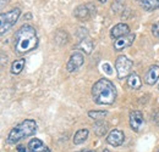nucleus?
<instances>
[{
  "label": "nucleus",
  "mask_w": 159,
  "mask_h": 152,
  "mask_svg": "<svg viewBox=\"0 0 159 152\" xmlns=\"http://www.w3.org/2000/svg\"><path fill=\"white\" fill-rule=\"evenodd\" d=\"M36 132H37L36 120L34 119H25L10 130V133L6 137V142L10 145L17 144L22 139L34 135Z\"/></svg>",
  "instance_id": "nucleus-3"
},
{
  "label": "nucleus",
  "mask_w": 159,
  "mask_h": 152,
  "mask_svg": "<svg viewBox=\"0 0 159 152\" xmlns=\"http://www.w3.org/2000/svg\"><path fill=\"white\" fill-rule=\"evenodd\" d=\"M5 4H7V0H1V9L5 7Z\"/></svg>",
  "instance_id": "nucleus-27"
},
{
  "label": "nucleus",
  "mask_w": 159,
  "mask_h": 152,
  "mask_svg": "<svg viewBox=\"0 0 159 152\" xmlns=\"http://www.w3.org/2000/svg\"><path fill=\"white\" fill-rule=\"evenodd\" d=\"M116 96V88L109 79L102 78L92 87V97L97 105H113Z\"/></svg>",
  "instance_id": "nucleus-2"
},
{
  "label": "nucleus",
  "mask_w": 159,
  "mask_h": 152,
  "mask_svg": "<svg viewBox=\"0 0 159 152\" xmlns=\"http://www.w3.org/2000/svg\"><path fill=\"white\" fill-rule=\"evenodd\" d=\"M143 124V113L141 111H132L130 113V127L134 132L139 133Z\"/></svg>",
  "instance_id": "nucleus-10"
},
{
  "label": "nucleus",
  "mask_w": 159,
  "mask_h": 152,
  "mask_svg": "<svg viewBox=\"0 0 159 152\" xmlns=\"http://www.w3.org/2000/svg\"><path fill=\"white\" fill-rule=\"evenodd\" d=\"M74 15L80 21H87V19H91L93 15H96V6L92 2H88V4H84V5H80L75 9Z\"/></svg>",
  "instance_id": "nucleus-6"
},
{
  "label": "nucleus",
  "mask_w": 159,
  "mask_h": 152,
  "mask_svg": "<svg viewBox=\"0 0 159 152\" xmlns=\"http://www.w3.org/2000/svg\"><path fill=\"white\" fill-rule=\"evenodd\" d=\"M79 152H96L94 150H86V151H79Z\"/></svg>",
  "instance_id": "nucleus-28"
},
{
  "label": "nucleus",
  "mask_w": 159,
  "mask_h": 152,
  "mask_svg": "<svg viewBox=\"0 0 159 152\" xmlns=\"http://www.w3.org/2000/svg\"><path fill=\"white\" fill-rule=\"evenodd\" d=\"M132 67H134V62L130 58H127L124 55L119 56L115 61V70H116V73H118V78L119 79L127 78L132 73L131 72Z\"/></svg>",
  "instance_id": "nucleus-5"
},
{
  "label": "nucleus",
  "mask_w": 159,
  "mask_h": 152,
  "mask_svg": "<svg viewBox=\"0 0 159 152\" xmlns=\"http://www.w3.org/2000/svg\"><path fill=\"white\" fill-rule=\"evenodd\" d=\"M99 2H102V4H104V2H107V0H98Z\"/></svg>",
  "instance_id": "nucleus-29"
},
{
  "label": "nucleus",
  "mask_w": 159,
  "mask_h": 152,
  "mask_svg": "<svg viewBox=\"0 0 159 152\" xmlns=\"http://www.w3.org/2000/svg\"><path fill=\"white\" fill-rule=\"evenodd\" d=\"M139 6L146 11H154L159 9V0H137Z\"/></svg>",
  "instance_id": "nucleus-16"
},
{
  "label": "nucleus",
  "mask_w": 159,
  "mask_h": 152,
  "mask_svg": "<svg viewBox=\"0 0 159 152\" xmlns=\"http://www.w3.org/2000/svg\"><path fill=\"white\" fill-rule=\"evenodd\" d=\"M38 46V37L34 27L23 24L15 34V53L19 55L27 54Z\"/></svg>",
  "instance_id": "nucleus-1"
},
{
  "label": "nucleus",
  "mask_w": 159,
  "mask_h": 152,
  "mask_svg": "<svg viewBox=\"0 0 159 152\" xmlns=\"http://www.w3.org/2000/svg\"><path fill=\"white\" fill-rule=\"evenodd\" d=\"M28 151L30 152H50L49 147L44 145V142L39 139H32L28 142Z\"/></svg>",
  "instance_id": "nucleus-13"
},
{
  "label": "nucleus",
  "mask_w": 159,
  "mask_h": 152,
  "mask_svg": "<svg viewBox=\"0 0 159 152\" xmlns=\"http://www.w3.org/2000/svg\"><path fill=\"white\" fill-rule=\"evenodd\" d=\"M21 15V10L20 9H12L10 10L9 12H2L0 15V22H1V27H0V31H1V34H5V32H7L20 17Z\"/></svg>",
  "instance_id": "nucleus-4"
},
{
  "label": "nucleus",
  "mask_w": 159,
  "mask_h": 152,
  "mask_svg": "<svg viewBox=\"0 0 159 152\" xmlns=\"http://www.w3.org/2000/svg\"><path fill=\"white\" fill-rule=\"evenodd\" d=\"M127 87L132 90H139L142 87V80L141 77L137 73H131L130 76L127 77Z\"/></svg>",
  "instance_id": "nucleus-15"
},
{
  "label": "nucleus",
  "mask_w": 159,
  "mask_h": 152,
  "mask_svg": "<svg viewBox=\"0 0 159 152\" xmlns=\"http://www.w3.org/2000/svg\"><path fill=\"white\" fill-rule=\"evenodd\" d=\"M153 120H154V123H156L157 125H159V110L154 113V116H153Z\"/></svg>",
  "instance_id": "nucleus-25"
},
{
  "label": "nucleus",
  "mask_w": 159,
  "mask_h": 152,
  "mask_svg": "<svg viewBox=\"0 0 159 152\" xmlns=\"http://www.w3.org/2000/svg\"><path fill=\"white\" fill-rule=\"evenodd\" d=\"M124 7L125 6H124L121 0H114V2L111 4V9H113L114 12H121L124 10Z\"/></svg>",
  "instance_id": "nucleus-21"
},
{
  "label": "nucleus",
  "mask_w": 159,
  "mask_h": 152,
  "mask_svg": "<svg viewBox=\"0 0 159 152\" xmlns=\"http://www.w3.org/2000/svg\"><path fill=\"white\" fill-rule=\"evenodd\" d=\"M83 62H84V56H83V54H81V53H75V54H72L70 58H69V61H67V63H66V70L69 71V72H75V71H77L80 67L83 65Z\"/></svg>",
  "instance_id": "nucleus-8"
},
{
  "label": "nucleus",
  "mask_w": 159,
  "mask_h": 152,
  "mask_svg": "<svg viewBox=\"0 0 159 152\" xmlns=\"http://www.w3.org/2000/svg\"><path fill=\"white\" fill-rule=\"evenodd\" d=\"M159 79V66L153 65L148 68L146 76H144V83L148 85H154Z\"/></svg>",
  "instance_id": "nucleus-11"
},
{
  "label": "nucleus",
  "mask_w": 159,
  "mask_h": 152,
  "mask_svg": "<svg viewBox=\"0 0 159 152\" xmlns=\"http://www.w3.org/2000/svg\"><path fill=\"white\" fill-rule=\"evenodd\" d=\"M152 33H153V36H154L156 38H159V21L157 23L153 24V27H152Z\"/></svg>",
  "instance_id": "nucleus-22"
},
{
  "label": "nucleus",
  "mask_w": 159,
  "mask_h": 152,
  "mask_svg": "<svg viewBox=\"0 0 159 152\" xmlns=\"http://www.w3.org/2000/svg\"><path fill=\"white\" fill-rule=\"evenodd\" d=\"M103 152H111V151H109V150H104Z\"/></svg>",
  "instance_id": "nucleus-30"
},
{
  "label": "nucleus",
  "mask_w": 159,
  "mask_h": 152,
  "mask_svg": "<svg viewBox=\"0 0 159 152\" xmlns=\"http://www.w3.org/2000/svg\"><path fill=\"white\" fill-rule=\"evenodd\" d=\"M77 36L80 37V39H83V38H86V37H88V32H87L86 28H79Z\"/></svg>",
  "instance_id": "nucleus-23"
},
{
  "label": "nucleus",
  "mask_w": 159,
  "mask_h": 152,
  "mask_svg": "<svg viewBox=\"0 0 159 152\" xmlns=\"http://www.w3.org/2000/svg\"><path fill=\"white\" fill-rule=\"evenodd\" d=\"M93 46H94L93 40L91 38H88V37H86V38L80 40V43L76 45V49L81 50V51L84 53L86 55H89V54L92 53V50H93Z\"/></svg>",
  "instance_id": "nucleus-14"
},
{
  "label": "nucleus",
  "mask_w": 159,
  "mask_h": 152,
  "mask_svg": "<svg viewBox=\"0 0 159 152\" xmlns=\"http://www.w3.org/2000/svg\"><path fill=\"white\" fill-rule=\"evenodd\" d=\"M157 152H159V150H158V151H157Z\"/></svg>",
  "instance_id": "nucleus-31"
},
{
  "label": "nucleus",
  "mask_w": 159,
  "mask_h": 152,
  "mask_svg": "<svg viewBox=\"0 0 159 152\" xmlns=\"http://www.w3.org/2000/svg\"><path fill=\"white\" fill-rule=\"evenodd\" d=\"M17 151H19V152H26V147L21 145V146H19V147H17Z\"/></svg>",
  "instance_id": "nucleus-26"
},
{
  "label": "nucleus",
  "mask_w": 159,
  "mask_h": 152,
  "mask_svg": "<svg viewBox=\"0 0 159 152\" xmlns=\"http://www.w3.org/2000/svg\"><path fill=\"white\" fill-rule=\"evenodd\" d=\"M130 33V27L126 24V23H118L115 24L111 31H110V37L114 39H118L120 37H124V36H127Z\"/></svg>",
  "instance_id": "nucleus-12"
},
{
  "label": "nucleus",
  "mask_w": 159,
  "mask_h": 152,
  "mask_svg": "<svg viewBox=\"0 0 159 152\" xmlns=\"http://www.w3.org/2000/svg\"><path fill=\"white\" fill-rule=\"evenodd\" d=\"M88 129H80L76 132L75 134V136H74V144L75 145H80V144H83L86 140H87V137H88Z\"/></svg>",
  "instance_id": "nucleus-18"
},
{
  "label": "nucleus",
  "mask_w": 159,
  "mask_h": 152,
  "mask_svg": "<svg viewBox=\"0 0 159 152\" xmlns=\"http://www.w3.org/2000/svg\"><path fill=\"white\" fill-rule=\"evenodd\" d=\"M107 114H108L107 111H89L88 117L92 119H96V120H102Z\"/></svg>",
  "instance_id": "nucleus-20"
},
{
  "label": "nucleus",
  "mask_w": 159,
  "mask_h": 152,
  "mask_svg": "<svg viewBox=\"0 0 159 152\" xmlns=\"http://www.w3.org/2000/svg\"><path fill=\"white\" fill-rule=\"evenodd\" d=\"M135 38H136L135 33H129L127 36H124V37H120V38L115 39V41H114V50L115 51H122L124 49L131 46Z\"/></svg>",
  "instance_id": "nucleus-7"
},
{
  "label": "nucleus",
  "mask_w": 159,
  "mask_h": 152,
  "mask_svg": "<svg viewBox=\"0 0 159 152\" xmlns=\"http://www.w3.org/2000/svg\"><path fill=\"white\" fill-rule=\"evenodd\" d=\"M103 70H104L108 74H111V67H110L108 63H104V65H103Z\"/></svg>",
  "instance_id": "nucleus-24"
},
{
  "label": "nucleus",
  "mask_w": 159,
  "mask_h": 152,
  "mask_svg": "<svg viewBox=\"0 0 159 152\" xmlns=\"http://www.w3.org/2000/svg\"><path fill=\"white\" fill-rule=\"evenodd\" d=\"M25 58H19V60H15L11 65V73L12 74H20L22 72V70L25 68Z\"/></svg>",
  "instance_id": "nucleus-19"
},
{
  "label": "nucleus",
  "mask_w": 159,
  "mask_h": 152,
  "mask_svg": "<svg viewBox=\"0 0 159 152\" xmlns=\"http://www.w3.org/2000/svg\"><path fill=\"white\" fill-rule=\"evenodd\" d=\"M108 128H109V125H108L107 122H104V120H98V122L94 123L93 130H94V134H96L97 136H104V135L107 134V132H108Z\"/></svg>",
  "instance_id": "nucleus-17"
},
{
  "label": "nucleus",
  "mask_w": 159,
  "mask_h": 152,
  "mask_svg": "<svg viewBox=\"0 0 159 152\" xmlns=\"http://www.w3.org/2000/svg\"><path fill=\"white\" fill-rule=\"evenodd\" d=\"M125 140V135L124 132H121L120 129H113L107 136V142L114 147H119L124 144Z\"/></svg>",
  "instance_id": "nucleus-9"
}]
</instances>
